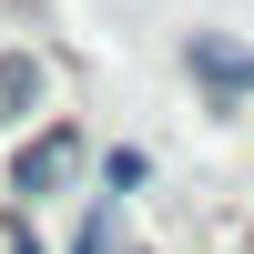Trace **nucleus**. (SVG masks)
I'll list each match as a JSON object with an SVG mask.
<instances>
[{
  "instance_id": "5",
  "label": "nucleus",
  "mask_w": 254,
  "mask_h": 254,
  "mask_svg": "<svg viewBox=\"0 0 254 254\" xmlns=\"http://www.w3.org/2000/svg\"><path fill=\"white\" fill-rule=\"evenodd\" d=\"M142 183H153V163H142V153H102V193H112V203L142 193Z\"/></svg>"
},
{
  "instance_id": "6",
  "label": "nucleus",
  "mask_w": 254,
  "mask_h": 254,
  "mask_svg": "<svg viewBox=\"0 0 254 254\" xmlns=\"http://www.w3.org/2000/svg\"><path fill=\"white\" fill-rule=\"evenodd\" d=\"M0 254H41V234H31V214H0Z\"/></svg>"
},
{
  "instance_id": "1",
  "label": "nucleus",
  "mask_w": 254,
  "mask_h": 254,
  "mask_svg": "<svg viewBox=\"0 0 254 254\" xmlns=\"http://www.w3.org/2000/svg\"><path fill=\"white\" fill-rule=\"evenodd\" d=\"M81 163H92L81 122H41V132L10 153V193H20V214H31V203H51L61 183H81Z\"/></svg>"
},
{
  "instance_id": "4",
  "label": "nucleus",
  "mask_w": 254,
  "mask_h": 254,
  "mask_svg": "<svg viewBox=\"0 0 254 254\" xmlns=\"http://www.w3.org/2000/svg\"><path fill=\"white\" fill-rule=\"evenodd\" d=\"M61 254H122V203H112V193H92V203H81V224H71V244H61Z\"/></svg>"
},
{
  "instance_id": "2",
  "label": "nucleus",
  "mask_w": 254,
  "mask_h": 254,
  "mask_svg": "<svg viewBox=\"0 0 254 254\" xmlns=\"http://www.w3.org/2000/svg\"><path fill=\"white\" fill-rule=\"evenodd\" d=\"M41 92H51V71H41V51H0V122H31Z\"/></svg>"
},
{
  "instance_id": "3",
  "label": "nucleus",
  "mask_w": 254,
  "mask_h": 254,
  "mask_svg": "<svg viewBox=\"0 0 254 254\" xmlns=\"http://www.w3.org/2000/svg\"><path fill=\"white\" fill-rule=\"evenodd\" d=\"M183 61H193V81H203L214 102H234V92H254V51H224V41H193Z\"/></svg>"
}]
</instances>
